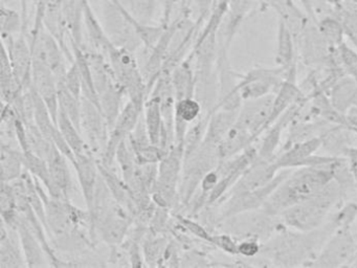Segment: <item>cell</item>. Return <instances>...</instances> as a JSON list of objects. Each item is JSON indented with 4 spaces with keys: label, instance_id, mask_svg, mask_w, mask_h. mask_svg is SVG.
<instances>
[{
    "label": "cell",
    "instance_id": "1",
    "mask_svg": "<svg viewBox=\"0 0 357 268\" xmlns=\"http://www.w3.org/2000/svg\"><path fill=\"white\" fill-rule=\"evenodd\" d=\"M321 228L311 232H294L284 226L275 237L263 243L260 255H266L278 265L309 266L336 230L331 221L323 230Z\"/></svg>",
    "mask_w": 357,
    "mask_h": 268
},
{
    "label": "cell",
    "instance_id": "2",
    "mask_svg": "<svg viewBox=\"0 0 357 268\" xmlns=\"http://www.w3.org/2000/svg\"><path fill=\"white\" fill-rule=\"evenodd\" d=\"M332 163L314 167L296 168V170L290 172L289 175L267 199L263 205V211L271 215L279 216L288 207L319 194L334 179Z\"/></svg>",
    "mask_w": 357,
    "mask_h": 268
},
{
    "label": "cell",
    "instance_id": "3",
    "mask_svg": "<svg viewBox=\"0 0 357 268\" xmlns=\"http://www.w3.org/2000/svg\"><path fill=\"white\" fill-rule=\"evenodd\" d=\"M344 190L335 179L308 200L288 207L279 215L286 228L298 232H311L323 225L330 209L342 199Z\"/></svg>",
    "mask_w": 357,
    "mask_h": 268
},
{
    "label": "cell",
    "instance_id": "4",
    "mask_svg": "<svg viewBox=\"0 0 357 268\" xmlns=\"http://www.w3.org/2000/svg\"><path fill=\"white\" fill-rule=\"evenodd\" d=\"M103 54L129 100L145 105L148 98L147 83L133 52L110 41Z\"/></svg>",
    "mask_w": 357,
    "mask_h": 268
},
{
    "label": "cell",
    "instance_id": "5",
    "mask_svg": "<svg viewBox=\"0 0 357 268\" xmlns=\"http://www.w3.org/2000/svg\"><path fill=\"white\" fill-rule=\"evenodd\" d=\"M185 161L183 144H175L158 163V176L152 200L158 207L171 209L179 203L178 186Z\"/></svg>",
    "mask_w": 357,
    "mask_h": 268
},
{
    "label": "cell",
    "instance_id": "6",
    "mask_svg": "<svg viewBox=\"0 0 357 268\" xmlns=\"http://www.w3.org/2000/svg\"><path fill=\"white\" fill-rule=\"evenodd\" d=\"M103 27L112 43L135 52L143 45L130 20V12L120 0H105L103 4Z\"/></svg>",
    "mask_w": 357,
    "mask_h": 268
},
{
    "label": "cell",
    "instance_id": "7",
    "mask_svg": "<svg viewBox=\"0 0 357 268\" xmlns=\"http://www.w3.org/2000/svg\"><path fill=\"white\" fill-rule=\"evenodd\" d=\"M357 253V243L350 228H337L311 262L312 267H347Z\"/></svg>",
    "mask_w": 357,
    "mask_h": 268
},
{
    "label": "cell",
    "instance_id": "8",
    "mask_svg": "<svg viewBox=\"0 0 357 268\" xmlns=\"http://www.w3.org/2000/svg\"><path fill=\"white\" fill-rule=\"evenodd\" d=\"M292 170L283 169V171L277 174L275 178L266 186L243 194L231 195L227 197V200L222 202V209L220 211V221L229 219L239 214L246 211H256L262 209L267 199L275 192V188L282 181L289 175Z\"/></svg>",
    "mask_w": 357,
    "mask_h": 268
},
{
    "label": "cell",
    "instance_id": "9",
    "mask_svg": "<svg viewBox=\"0 0 357 268\" xmlns=\"http://www.w3.org/2000/svg\"><path fill=\"white\" fill-rule=\"evenodd\" d=\"M144 112V105L128 100L121 111L116 124L109 132L107 144L98 161L104 165L112 168L116 161V151L120 144L128 138L129 134L135 129Z\"/></svg>",
    "mask_w": 357,
    "mask_h": 268
},
{
    "label": "cell",
    "instance_id": "10",
    "mask_svg": "<svg viewBox=\"0 0 357 268\" xmlns=\"http://www.w3.org/2000/svg\"><path fill=\"white\" fill-rule=\"evenodd\" d=\"M81 132L91 152L101 156L109 137V126L101 109L83 96L81 100Z\"/></svg>",
    "mask_w": 357,
    "mask_h": 268
},
{
    "label": "cell",
    "instance_id": "11",
    "mask_svg": "<svg viewBox=\"0 0 357 268\" xmlns=\"http://www.w3.org/2000/svg\"><path fill=\"white\" fill-rule=\"evenodd\" d=\"M321 147V136H315L303 142H296L285 148L279 156L275 157V163L280 170L296 169V168L327 165L337 158V156L315 155V152Z\"/></svg>",
    "mask_w": 357,
    "mask_h": 268
},
{
    "label": "cell",
    "instance_id": "12",
    "mask_svg": "<svg viewBox=\"0 0 357 268\" xmlns=\"http://www.w3.org/2000/svg\"><path fill=\"white\" fill-rule=\"evenodd\" d=\"M3 45L9 54L15 79L24 91L32 86L33 52L30 41L24 33L3 39Z\"/></svg>",
    "mask_w": 357,
    "mask_h": 268
},
{
    "label": "cell",
    "instance_id": "13",
    "mask_svg": "<svg viewBox=\"0 0 357 268\" xmlns=\"http://www.w3.org/2000/svg\"><path fill=\"white\" fill-rule=\"evenodd\" d=\"M273 100L275 94L243 100L236 124L248 130L254 140H257V137L267 129L269 117L273 110Z\"/></svg>",
    "mask_w": 357,
    "mask_h": 268
},
{
    "label": "cell",
    "instance_id": "14",
    "mask_svg": "<svg viewBox=\"0 0 357 268\" xmlns=\"http://www.w3.org/2000/svg\"><path fill=\"white\" fill-rule=\"evenodd\" d=\"M279 171L275 158L266 159L258 156L240 176L239 179L229 190L227 197L231 195L243 194V193L262 188L269 184L277 176Z\"/></svg>",
    "mask_w": 357,
    "mask_h": 268
},
{
    "label": "cell",
    "instance_id": "15",
    "mask_svg": "<svg viewBox=\"0 0 357 268\" xmlns=\"http://www.w3.org/2000/svg\"><path fill=\"white\" fill-rule=\"evenodd\" d=\"M32 86L45 100L57 125L59 113L57 80L52 69L37 57H33Z\"/></svg>",
    "mask_w": 357,
    "mask_h": 268
},
{
    "label": "cell",
    "instance_id": "16",
    "mask_svg": "<svg viewBox=\"0 0 357 268\" xmlns=\"http://www.w3.org/2000/svg\"><path fill=\"white\" fill-rule=\"evenodd\" d=\"M77 172L79 184L82 190L83 198L86 203L87 211L91 216L95 207L96 193H97L98 181H99L100 171L98 159L91 152L76 155L73 161Z\"/></svg>",
    "mask_w": 357,
    "mask_h": 268
},
{
    "label": "cell",
    "instance_id": "17",
    "mask_svg": "<svg viewBox=\"0 0 357 268\" xmlns=\"http://www.w3.org/2000/svg\"><path fill=\"white\" fill-rule=\"evenodd\" d=\"M14 228L17 230L20 236V244L26 258V267H41V266L49 265L45 260V258L47 259V253L43 249L40 240L31 230L30 226L20 214L18 215Z\"/></svg>",
    "mask_w": 357,
    "mask_h": 268
},
{
    "label": "cell",
    "instance_id": "18",
    "mask_svg": "<svg viewBox=\"0 0 357 268\" xmlns=\"http://www.w3.org/2000/svg\"><path fill=\"white\" fill-rule=\"evenodd\" d=\"M20 267H26V262L17 230L3 222L0 236V268Z\"/></svg>",
    "mask_w": 357,
    "mask_h": 268
},
{
    "label": "cell",
    "instance_id": "19",
    "mask_svg": "<svg viewBox=\"0 0 357 268\" xmlns=\"http://www.w3.org/2000/svg\"><path fill=\"white\" fill-rule=\"evenodd\" d=\"M240 110V109H239ZM239 110H227V109H214L208 115V126L202 142L218 148L227 132L229 131L238 119Z\"/></svg>",
    "mask_w": 357,
    "mask_h": 268
},
{
    "label": "cell",
    "instance_id": "20",
    "mask_svg": "<svg viewBox=\"0 0 357 268\" xmlns=\"http://www.w3.org/2000/svg\"><path fill=\"white\" fill-rule=\"evenodd\" d=\"M45 161L49 163L50 171H51L52 177H53L56 186L59 188L64 198L70 201L73 181L68 165V159L53 144L51 150L47 153Z\"/></svg>",
    "mask_w": 357,
    "mask_h": 268
},
{
    "label": "cell",
    "instance_id": "21",
    "mask_svg": "<svg viewBox=\"0 0 357 268\" xmlns=\"http://www.w3.org/2000/svg\"><path fill=\"white\" fill-rule=\"evenodd\" d=\"M191 61L192 57L189 56V58L181 61L171 71V81H172L176 100L194 96L195 94L197 80H196L195 70L192 67Z\"/></svg>",
    "mask_w": 357,
    "mask_h": 268
},
{
    "label": "cell",
    "instance_id": "22",
    "mask_svg": "<svg viewBox=\"0 0 357 268\" xmlns=\"http://www.w3.org/2000/svg\"><path fill=\"white\" fill-rule=\"evenodd\" d=\"M254 137L248 130L242 128L238 124H234L233 127L227 132L222 142L218 146V155L221 161H227L236 155L245 151L252 146Z\"/></svg>",
    "mask_w": 357,
    "mask_h": 268
},
{
    "label": "cell",
    "instance_id": "23",
    "mask_svg": "<svg viewBox=\"0 0 357 268\" xmlns=\"http://www.w3.org/2000/svg\"><path fill=\"white\" fill-rule=\"evenodd\" d=\"M329 98L336 110L347 115L351 107L357 106L356 77H340L330 88Z\"/></svg>",
    "mask_w": 357,
    "mask_h": 268
},
{
    "label": "cell",
    "instance_id": "24",
    "mask_svg": "<svg viewBox=\"0 0 357 268\" xmlns=\"http://www.w3.org/2000/svg\"><path fill=\"white\" fill-rule=\"evenodd\" d=\"M1 178L3 181L13 182L22 178L24 172V152L13 144L1 142Z\"/></svg>",
    "mask_w": 357,
    "mask_h": 268
},
{
    "label": "cell",
    "instance_id": "25",
    "mask_svg": "<svg viewBox=\"0 0 357 268\" xmlns=\"http://www.w3.org/2000/svg\"><path fill=\"white\" fill-rule=\"evenodd\" d=\"M294 39L296 37L290 27L286 24L285 21L279 18L275 62L282 68L288 69L296 65L294 63V58H296Z\"/></svg>",
    "mask_w": 357,
    "mask_h": 268
},
{
    "label": "cell",
    "instance_id": "26",
    "mask_svg": "<svg viewBox=\"0 0 357 268\" xmlns=\"http://www.w3.org/2000/svg\"><path fill=\"white\" fill-rule=\"evenodd\" d=\"M84 6L79 0H68L63 6L64 18L70 40L81 47H85L83 45Z\"/></svg>",
    "mask_w": 357,
    "mask_h": 268
},
{
    "label": "cell",
    "instance_id": "27",
    "mask_svg": "<svg viewBox=\"0 0 357 268\" xmlns=\"http://www.w3.org/2000/svg\"><path fill=\"white\" fill-rule=\"evenodd\" d=\"M125 94L126 92H125L124 88L119 84V82H116L99 96L100 106H101L102 112L107 121L110 130L114 127L121 111H122L121 104H122V98Z\"/></svg>",
    "mask_w": 357,
    "mask_h": 268
},
{
    "label": "cell",
    "instance_id": "28",
    "mask_svg": "<svg viewBox=\"0 0 357 268\" xmlns=\"http://www.w3.org/2000/svg\"><path fill=\"white\" fill-rule=\"evenodd\" d=\"M84 29L91 39V44L95 47L96 52L103 54L106 47L112 40L108 37L104 29L103 24L100 22L95 12L91 8V3L84 6Z\"/></svg>",
    "mask_w": 357,
    "mask_h": 268
},
{
    "label": "cell",
    "instance_id": "29",
    "mask_svg": "<svg viewBox=\"0 0 357 268\" xmlns=\"http://www.w3.org/2000/svg\"><path fill=\"white\" fill-rule=\"evenodd\" d=\"M57 126L66 142L74 151L75 155L91 152L82 132L70 121V117L66 113L60 110L58 113Z\"/></svg>",
    "mask_w": 357,
    "mask_h": 268
},
{
    "label": "cell",
    "instance_id": "30",
    "mask_svg": "<svg viewBox=\"0 0 357 268\" xmlns=\"http://www.w3.org/2000/svg\"><path fill=\"white\" fill-rule=\"evenodd\" d=\"M58 98H59V110L66 113L81 131V100H82L76 98L68 89L64 82L58 83Z\"/></svg>",
    "mask_w": 357,
    "mask_h": 268
},
{
    "label": "cell",
    "instance_id": "31",
    "mask_svg": "<svg viewBox=\"0 0 357 268\" xmlns=\"http://www.w3.org/2000/svg\"><path fill=\"white\" fill-rule=\"evenodd\" d=\"M319 33L331 47L337 48L344 42V29L336 16H325L317 23Z\"/></svg>",
    "mask_w": 357,
    "mask_h": 268
},
{
    "label": "cell",
    "instance_id": "32",
    "mask_svg": "<svg viewBox=\"0 0 357 268\" xmlns=\"http://www.w3.org/2000/svg\"><path fill=\"white\" fill-rule=\"evenodd\" d=\"M0 25H1V38L7 39L10 37H15L20 33H24V17L17 10L11 8L1 6V17H0Z\"/></svg>",
    "mask_w": 357,
    "mask_h": 268
},
{
    "label": "cell",
    "instance_id": "33",
    "mask_svg": "<svg viewBox=\"0 0 357 268\" xmlns=\"http://www.w3.org/2000/svg\"><path fill=\"white\" fill-rule=\"evenodd\" d=\"M121 3L144 23H150L155 13L156 0H120Z\"/></svg>",
    "mask_w": 357,
    "mask_h": 268
},
{
    "label": "cell",
    "instance_id": "34",
    "mask_svg": "<svg viewBox=\"0 0 357 268\" xmlns=\"http://www.w3.org/2000/svg\"><path fill=\"white\" fill-rule=\"evenodd\" d=\"M167 241L164 238H150L143 245V253L145 261L149 265H158V261L162 260L166 251Z\"/></svg>",
    "mask_w": 357,
    "mask_h": 268
},
{
    "label": "cell",
    "instance_id": "35",
    "mask_svg": "<svg viewBox=\"0 0 357 268\" xmlns=\"http://www.w3.org/2000/svg\"><path fill=\"white\" fill-rule=\"evenodd\" d=\"M192 3H194V0H162V17L160 23L168 27L176 8H179V15L191 16Z\"/></svg>",
    "mask_w": 357,
    "mask_h": 268
},
{
    "label": "cell",
    "instance_id": "36",
    "mask_svg": "<svg viewBox=\"0 0 357 268\" xmlns=\"http://www.w3.org/2000/svg\"><path fill=\"white\" fill-rule=\"evenodd\" d=\"M357 219V204L356 203H347L344 207H340V211L333 216L331 222L337 228H350L351 224Z\"/></svg>",
    "mask_w": 357,
    "mask_h": 268
},
{
    "label": "cell",
    "instance_id": "37",
    "mask_svg": "<svg viewBox=\"0 0 357 268\" xmlns=\"http://www.w3.org/2000/svg\"><path fill=\"white\" fill-rule=\"evenodd\" d=\"M176 220L181 226L185 228L188 232L193 234L194 236L197 237L200 240L204 242L211 243V238H212V232H208L206 228H204L202 224L198 223L195 220H192L191 218L185 217L183 215H176Z\"/></svg>",
    "mask_w": 357,
    "mask_h": 268
},
{
    "label": "cell",
    "instance_id": "38",
    "mask_svg": "<svg viewBox=\"0 0 357 268\" xmlns=\"http://www.w3.org/2000/svg\"><path fill=\"white\" fill-rule=\"evenodd\" d=\"M238 242L231 234H212L211 238V245L217 247V248L222 251L227 255H237L238 253Z\"/></svg>",
    "mask_w": 357,
    "mask_h": 268
},
{
    "label": "cell",
    "instance_id": "39",
    "mask_svg": "<svg viewBox=\"0 0 357 268\" xmlns=\"http://www.w3.org/2000/svg\"><path fill=\"white\" fill-rule=\"evenodd\" d=\"M64 84L76 98L82 100V80H81L78 65L75 61L68 68L66 79H64Z\"/></svg>",
    "mask_w": 357,
    "mask_h": 268
},
{
    "label": "cell",
    "instance_id": "40",
    "mask_svg": "<svg viewBox=\"0 0 357 268\" xmlns=\"http://www.w3.org/2000/svg\"><path fill=\"white\" fill-rule=\"evenodd\" d=\"M338 57L350 75L357 79V52L342 42L337 47Z\"/></svg>",
    "mask_w": 357,
    "mask_h": 268
},
{
    "label": "cell",
    "instance_id": "41",
    "mask_svg": "<svg viewBox=\"0 0 357 268\" xmlns=\"http://www.w3.org/2000/svg\"><path fill=\"white\" fill-rule=\"evenodd\" d=\"M263 243L259 239L248 237L238 242V253L242 257L254 258L260 255Z\"/></svg>",
    "mask_w": 357,
    "mask_h": 268
},
{
    "label": "cell",
    "instance_id": "42",
    "mask_svg": "<svg viewBox=\"0 0 357 268\" xmlns=\"http://www.w3.org/2000/svg\"><path fill=\"white\" fill-rule=\"evenodd\" d=\"M216 1L217 0H194L198 12L197 20H196L198 24L202 25L204 23L206 17L212 12Z\"/></svg>",
    "mask_w": 357,
    "mask_h": 268
},
{
    "label": "cell",
    "instance_id": "43",
    "mask_svg": "<svg viewBox=\"0 0 357 268\" xmlns=\"http://www.w3.org/2000/svg\"><path fill=\"white\" fill-rule=\"evenodd\" d=\"M302 3L303 8L306 10V14L310 17L313 21H315V6L313 0H300Z\"/></svg>",
    "mask_w": 357,
    "mask_h": 268
},
{
    "label": "cell",
    "instance_id": "44",
    "mask_svg": "<svg viewBox=\"0 0 357 268\" xmlns=\"http://www.w3.org/2000/svg\"><path fill=\"white\" fill-rule=\"evenodd\" d=\"M328 6H332V8H340L344 4V0H324Z\"/></svg>",
    "mask_w": 357,
    "mask_h": 268
},
{
    "label": "cell",
    "instance_id": "45",
    "mask_svg": "<svg viewBox=\"0 0 357 268\" xmlns=\"http://www.w3.org/2000/svg\"><path fill=\"white\" fill-rule=\"evenodd\" d=\"M350 267H357V253L355 255L354 260H353L352 263L350 264Z\"/></svg>",
    "mask_w": 357,
    "mask_h": 268
},
{
    "label": "cell",
    "instance_id": "46",
    "mask_svg": "<svg viewBox=\"0 0 357 268\" xmlns=\"http://www.w3.org/2000/svg\"><path fill=\"white\" fill-rule=\"evenodd\" d=\"M349 2H351V3L357 4V0H348Z\"/></svg>",
    "mask_w": 357,
    "mask_h": 268
},
{
    "label": "cell",
    "instance_id": "47",
    "mask_svg": "<svg viewBox=\"0 0 357 268\" xmlns=\"http://www.w3.org/2000/svg\"><path fill=\"white\" fill-rule=\"evenodd\" d=\"M357 220V219H356Z\"/></svg>",
    "mask_w": 357,
    "mask_h": 268
}]
</instances>
